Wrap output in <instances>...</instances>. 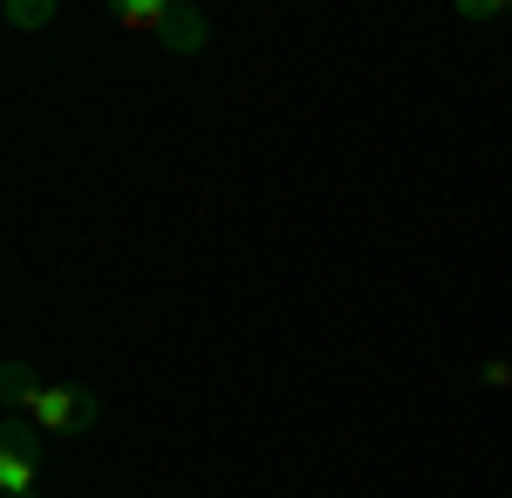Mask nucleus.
Listing matches in <instances>:
<instances>
[{"mask_svg":"<svg viewBox=\"0 0 512 498\" xmlns=\"http://www.w3.org/2000/svg\"><path fill=\"white\" fill-rule=\"evenodd\" d=\"M21 417L35 423L41 437H89L103 410H96V396L76 389V383H41L35 396H28V410H21Z\"/></svg>","mask_w":512,"mask_h":498,"instance_id":"obj_1","label":"nucleus"},{"mask_svg":"<svg viewBox=\"0 0 512 498\" xmlns=\"http://www.w3.org/2000/svg\"><path fill=\"white\" fill-rule=\"evenodd\" d=\"M41 492V430L28 417H7L0 430V498Z\"/></svg>","mask_w":512,"mask_h":498,"instance_id":"obj_2","label":"nucleus"},{"mask_svg":"<svg viewBox=\"0 0 512 498\" xmlns=\"http://www.w3.org/2000/svg\"><path fill=\"white\" fill-rule=\"evenodd\" d=\"M205 41H212V21L198 14V7H171V21H164V35H158V48L164 55H205Z\"/></svg>","mask_w":512,"mask_h":498,"instance_id":"obj_3","label":"nucleus"},{"mask_svg":"<svg viewBox=\"0 0 512 498\" xmlns=\"http://www.w3.org/2000/svg\"><path fill=\"white\" fill-rule=\"evenodd\" d=\"M123 28H144V35H164V21H171V0H117L110 7Z\"/></svg>","mask_w":512,"mask_h":498,"instance_id":"obj_4","label":"nucleus"},{"mask_svg":"<svg viewBox=\"0 0 512 498\" xmlns=\"http://www.w3.org/2000/svg\"><path fill=\"white\" fill-rule=\"evenodd\" d=\"M35 369H28V362H7V369H0V403H7V410H28V396H35Z\"/></svg>","mask_w":512,"mask_h":498,"instance_id":"obj_5","label":"nucleus"},{"mask_svg":"<svg viewBox=\"0 0 512 498\" xmlns=\"http://www.w3.org/2000/svg\"><path fill=\"white\" fill-rule=\"evenodd\" d=\"M7 21L14 28H48L55 21V0H7Z\"/></svg>","mask_w":512,"mask_h":498,"instance_id":"obj_6","label":"nucleus"},{"mask_svg":"<svg viewBox=\"0 0 512 498\" xmlns=\"http://www.w3.org/2000/svg\"><path fill=\"white\" fill-rule=\"evenodd\" d=\"M458 14H465V21H499V14H506V7H499V0H465V7H458Z\"/></svg>","mask_w":512,"mask_h":498,"instance_id":"obj_7","label":"nucleus"},{"mask_svg":"<svg viewBox=\"0 0 512 498\" xmlns=\"http://www.w3.org/2000/svg\"><path fill=\"white\" fill-rule=\"evenodd\" d=\"M14 498H41V492H14Z\"/></svg>","mask_w":512,"mask_h":498,"instance_id":"obj_8","label":"nucleus"}]
</instances>
